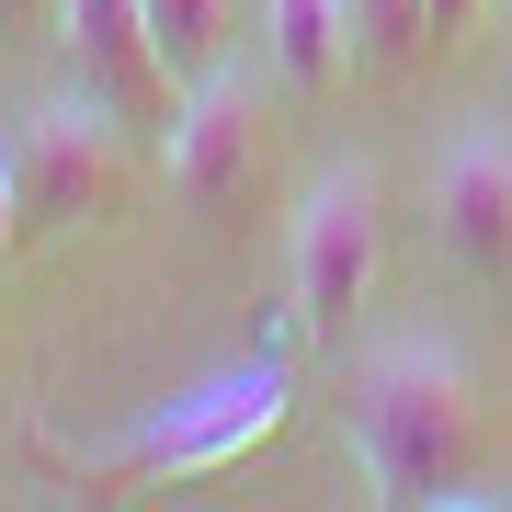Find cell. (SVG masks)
<instances>
[{
    "label": "cell",
    "instance_id": "5b68a950",
    "mask_svg": "<svg viewBox=\"0 0 512 512\" xmlns=\"http://www.w3.org/2000/svg\"><path fill=\"white\" fill-rule=\"evenodd\" d=\"M171 194L194 205V217H251L262 205V160H274V126H262V80L239 69H205L183 80V103H171Z\"/></svg>",
    "mask_w": 512,
    "mask_h": 512
},
{
    "label": "cell",
    "instance_id": "4fadbf2b",
    "mask_svg": "<svg viewBox=\"0 0 512 512\" xmlns=\"http://www.w3.org/2000/svg\"><path fill=\"white\" fill-rule=\"evenodd\" d=\"M35 12H57V0H0V35H23Z\"/></svg>",
    "mask_w": 512,
    "mask_h": 512
},
{
    "label": "cell",
    "instance_id": "5bb4252c",
    "mask_svg": "<svg viewBox=\"0 0 512 512\" xmlns=\"http://www.w3.org/2000/svg\"><path fill=\"white\" fill-rule=\"evenodd\" d=\"M0 46H12V35H0Z\"/></svg>",
    "mask_w": 512,
    "mask_h": 512
},
{
    "label": "cell",
    "instance_id": "6da1fadb",
    "mask_svg": "<svg viewBox=\"0 0 512 512\" xmlns=\"http://www.w3.org/2000/svg\"><path fill=\"white\" fill-rule=\"evenodd\" d=\"M353 456L387 512L456 501L478 467V376L444 342H376L353 365Z\"/></svg>",
    "mask_w": 512,
    "mask_h": 512
},
{
    "label": "cell",
    "instance_id": "8fae6325",
    "mask_svg": "<svg viewBox=\"0 0 512 512\" xmlns=\"http://www.w3.org/2000/svg\"><path fill=\"white\" fill-rule=\"evenodd\" d=\"M23 239V160H12V137H0V251Z\"/></svg>",
    "mask_w": 512,
    "mask_h": 512
},
{
    "label": "cell",
    "instance_id": "9c48e42d",
    "mask_svg": "<svg viewBox=\"0 0 512 512\" xmlns=\"http://www.w3.org/2000/svg\"><path fill=\"white\" fill-rule=\"evenodd\" d=\"M148 35H160L171 80H205V69H228V35H239V0H148Z\"/></svg>",
    "mask_w": 512,
    "mask_h": 512
},
{
    "label": "cell",
    "instance_id": "8992f818",
    "mask_svg": "<svg viewBox=\"0 0 512 512\" xmlns=\"http://www.w3.org/2000/svg\"><path fill=\"white\" fill-rule=\"evenodd\" d=\"M57 46H69V80H92L126 126H148V114L183 103L160 35H148V0H57Z\"/></svg>",
    "mask_w": 512,
    "mask_h": 512
},
{
    "label": "cell",
    "instance_id": "7a4b0ae2",
    "mask_svg": "<svg viewBox=\"0 0 512 512\" xmlns=\"http://www.w3.org/2000/svg\"><path fill=\"white\" fill-rule=\"evenodd\" d=\"M376 262H387V194H376V171L365 160H353V171H319L308 205H296V228H285L296 330H308V342H342L353 308L376 296Z\"/></svg>",
    "mask_w": 512,
    "mask_h": 512
},
{
    "label": "cell",
    "instance_id": "30bf717a",
    "mask_svg": "<svg viewBox=\"0 0 512 512\" xmlns=\"http://www.w3.org/2000/svg\"><path fill=\"white\" fill-rule=\"evenodd\" d=\"M433 46V0H353V57L365 69H410Z\"/></svg>",
    "mask_w": 512,
    "mask_h": 512
},
{
    "label": "cell",
    "instance_id": "ba28073f",
    "mask_svg": "<svg viewBox=\"0 0 512 512\" xmlns=\"http://www.w3.org/2000/svg\"><path fill=\"white\" fill-rule=\"evenodd\" d=\"M262 69L296 103H319L353 69V0H262Z\"/></svg>",
    "mask_w": 512,
    "mask_h": 512
},
{
    "label": "cell",
    "instance_id": "277c9868",
    "mask_svg": "<svg viewBox=\"0 0 512 512\" xmlns=\"http://www.w3.org/2000/svg\"><path fill=\"white\" fill-rule=\"evenodd\" d=\"M274 421H285V376L274 365H239V376H205L194 399L148 410L137 433L92 444V467H114V478H205V467H239Z\"/></svg>",
    "mask_w": 512,
    "mask_h": 512
},
{
    "label": "cell",
    "instance_id": "3957f363",
    "mask_svg": "<svg viewBox=\"0 0 512 512\" xmlns=\"http://www.w3.org/2000/svg\"><path fill=\"white\" fill-rule=\"evenodd\" d=\"M12 160H23V228H92L126 194V114L92 80H69L12 126Z\"/></svg>",
    "mask_w": 512,
    "mask_h": 512
},
{
    "label": "cell",
    "instance_id": "7c38bea8",
    "mask_svg": "<svg viewBox=\"0 0 512 512\" xmlns=\"http://www.w3.org/2000/svg\"><path fill=\"white\" fill-rule=\"evenodd\" d=\"M478 12H490V0H433V35H444V46H456V35H467V23H478Z\"/></svg>",
    "mask_w": 512,
    "mask_h": 512
},
{
    "label": "cell",
    "instance_id": "52a82bcc",
    "mask_svg": "<svg viewBox=\"0 0 512 512\" xmlns=\"http://www.w3.org/2000/svg\"><path fill=\"white\" fill-rule=\"evenodd\" d=\"M433 228L467 274H512V126H467L433 160Z\"/></svg>",
    "mask_w": 512,
    "mask_h": 512
}]
</instances>
